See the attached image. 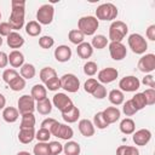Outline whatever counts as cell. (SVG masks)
<instances>
[{"mask_svg": "<svg viewBox=\"0 0 155 155\" xmlns=\"http://www.w3.org/2000/svg\"><path fill=\"white\" fill-rule=\"evenodd\" d=\"M11 15L8 18L10 27L16 31L23 28L24 25V7L25 1L24 0H12L11 1Z\"/></svg>", "mask_w": 155, "mask_h": 155, "instance_id": "cell-1", "label": "cell"}, {"mask_svg": "<svg viewBox=\"0 0 155 155\" xmlns=\"http://www.w3.org/2000/svg\"><path fill=\"white\" fill-rule=\"evenodd\" d=\"M99 27V21L94 16H84L78 21V29L84 35H93Z\"/></svg>", "mask_w": 155, "mask_h": 155, "instance_id": "cell-2", "label": "cell"}, {"mask_svg": "<svg viewBox=\"0 0 155 155\" xmlns=\"http://www.w3.org/2000/svg\"><path fill=\"white\" fill-rule=\"evenodd\" d=\"M128 27L122 21H114L109 27V40L111 42H121V40L127 35Z\"/></svg>", "mask_w": 155, "mask_h": 155, "instance_id": "cell-3", "label": "cell"}, {"mask_svg": "<svg viewBox=\"0 0 155 155\" xmlns=\"http://www.w3.org/2000/svg\"><path fill=\"white\" fill-rule=\"evenodd\" d=\"M117 7L111 2H104L96 10V18L98 21H113L117 17Z\"/></svg>", "mask_w": 155, "mask_h": 155, "instance_id": "cell-4", "label": "cell"}, {"mask_svg": "<svg viewBox=\"0 0 155 155\" xmlns=\"http://www.w3.org/2000/svg\"><path fill=\"white\" fill-rule=\"evenodd\" d=\"M127 42H128V46L132 50V52L136 53V54H143L148 50V42L138 33L131 34L127 39Z\"/></svg>", "mask_w": 155, "mask_h": 155, "instance_id": "cell-5", "label": "cell"}, {"mask_svg": "<svg viewBox=\"0 0 155 155\" xmlns=\"http://www.w3.org/2000/svg\"><path fill=\"white\" fill-rule=\"evenodd\" d=\"M59 82H61V88L70 93H75L80 88V80L78 79L76 75L70 74V73L62 75L59 78Z\"/></svg>", "mask_w": 155, "mask_h": 155, "instance_id": "cell-6", "label": "cell"}, {"mask_svg": "<svg viewBox=\"0 0 155 155\" xmlns=\"http://www.w3.org/2000/svg\"><path fill=\"white\" fill-rule=\"evenodd\" d=\"M53 16H54V8H53V6L51 4H44L36 11L38 23L44 24V25L51 24L52 21H53Z\"/></svg>", "mask_w": 155, "mask_h": 155, "instance_id": "cell-7", "label": "cell"}, {"mask_svg": "<svg viewBox=\"0 0 155 155\" xmlns=\"http://www.w3.org/2000/svg\"><path fill=\"white\" fill-rule=\"evenodd\" d=\"M50 133H51V136H54V137L64 139V140H69L74 136V131L70 126H68L65 124H61L58 121H56L54 125L50 128Z\"/></svg>", "mask_w": 155, "mask_h": 155, "instance_id": "cell-8", "label": "cell"}, {"mask_svg": "<svg viewBox=\"0 0 155 155\" xmlns=\"http://www.w3.org/2000/svg\"><path fill=\"white\" fill-rule=\"evenodd\" d=\"M52 103L53 105L61 111V113H65L68 110H70L74 104H73V101L65 94V93H62V92H58L53 96L52 98Z\"/></svg>", "mask_w": 155, "mask_h": 155, "instance_id": "cell-9", "label": "cell"}, {"mask_svg": "<svg viewBox=\"0 0 155 155\" xmlns=\"http://www.w3.org/2000/svg\"><path fill=\"white\" fill-rule=\"evenodd\" d=\"M119 87L122 92H136L140 87V81L133 75H128L119 81Z\"/></svg>", "mask_w": 155, "mask_h": 155, "instance_id": "cell-10", "label": "cell"}, {"mask_svg": "<svg viewBox=\"0 0 155 155\" xmlns=\"http://www.w3.org/2000/svg\"><path fill=\"white\" fill-rule=\"evenodd\" d=\"M18 105V111L21 115L23 114H28V113H33L35 110V101L30 94H23L18 98L17 102Z\"/></svg>", "mask_w": 155, "mask_h": 155, "instance_id": "cell-11", "label": "cell"}, {"mask_svg": "<svg viewBox=\"0 0 155 155\" xmlns=\"http://www.w3.org/2000/svg\"><path fill=\"white\" fill-rule=\"evenodd\" d=\"M139 71L142 73H151L155 69V54L154 53H147L142 56L137 64Z\"/></svg>", "mask_w": 155, "mask_h": 155, "instance_id": "cell-12", "label": "cell"}, {"mask_svg": "<svg viewBox=\"0 0 155 155\" xmlns=\"http://www.w3.org/2000/svg\"><path fill=\"white\" fill-rule=\"evenodd\" d=\"M109 53L114 61H122L127 54V48L122 42H110Z\"/></svg>", "mask_w": 155, "mask_h": 155, "instance_id": "cell-13", "label": "cell"}, {"mask_svg": "<svg viewBox=\"0 0 155 155\" xmlns=\"http://www.w3.org/2000/svg\"><path fill=\"white\" fill-rule=\"evenodd\" d=\"M117 76H119V71H117V69H115L113 67H108V68L99 70L98 75H97L98 81H101L102 84H110L114 80H116Z\"/></svg>", "mask_w": 155, "mask_h": 155, "instance_id": "cell-14", "label": "cell"}, {"mask_svg": "<svg viewBox=\"0 0 155 155\" xmlns=\"http://www.w3.org/2000/svg\"><path fill=\"white\" fill-rule=\"evenodd\" d=\"M132 139H133V143L136 145H139V147H144L147 145L150 139H151V132L148 130V128H140L136 132L132 133Z\"/></svg>", "mask_w": 155, "mask_h": 155, "instance_id": "cell-15", "label": "cell"}, {"mask_svg": "<svg viewBox=\"0 0 155 155\" xmlns=\"http://www.w3.org/2000/svg\"><path fill=\"white\" fill-rule=\"evenodd\" d=\"M54 58L56 61L64 63L68 62L71 58V48L67 45H59L57 48H54Z\"/></svg>", "mask_w": 155, "mask_h": 155, "instance_id": "cell-16", "label": "cell"}, {"mask_svg": "<svg viewBox=\"0 0 155 155\" xmlns=\"http://www.w3.org/2000/svg\"><path fill=\"white\" fill-rule=\"evenodd\" d=\"M102 114H103V117L105 119V121L109 125L116 122L121 116V111L117 109V107H108L107 109H104L102 111Z\"/></svg>", "mask_w": 155, "mask_h": 155, "instance_id": "cell-17", "label": "cell"}, {"mask_svg": "<svg viewBox=\"0 0 155 155\" xmlns=\"http://www.w3.org/2000/svg\"><path fill=\"white\" fill-rule=\"evenodd\" d=\"M79 131H80V133L84 136V137H92L93 134H94V131H96V128H94V126H93V124H92V121L91 120H88V119H82V120H80L79 121Z\"/></svg>", "mask_w": 155, "mask_h": 155, "instance_id": "cell-18", "label": "cell"}, {"mask_svg": "<svg viewBox=\"0 0 155 155\" xmlns=\"http://www.w3.org/2000/svg\"><path fill=\"white\" fill-rule=\"evenodd\" d=\"M6 42H7L8 47L17 50V48H19L24 45V39L18 31H11L10 35L6 39Z\"/></svg>", "mask_w": 155, "mask_h": 155, "instance_id": "cell-19", "label": "cell"}, {"mask_svg": "<svg viewBox=\"0 0 155 155\" xmlns=\"http://www.w3.org/2000/svg\"><path fill=\"white\" fill-rule=\"evenodd\" d=\"M8 63L12 68H21L24 64V54L18 50L11 51L8 54Z\"/></svg>", "mask_w": 155, "mask_h": 155, "instance_id": "cell-20", "label": "cell"}, {"mask_svg": "<svg viewBox=\"0 0 155 155\" xmlns=\"http://www.w3.org/2000/svg\"><path fill=\"white\" fill-rule=\"evenodd\" d=\"M19 117V111L17 108L15 107H5L2 110V119L8 122V124H13L18 120Z\"/></svg>", "mask_w": 155, "mask_h": 155, "instance_id": "cell-21", "label": "cell"}, {"mask_svg": "<svg viewBox=\"0 0 155 155\" xmlns=\"http://www.w3.org/2000/svg\"><path fill=\"white\" fill-rule=\"evenodd\" d=\"M30 96L34 98V101L39 102V101H42L45 98H47V90L44 85L41 84H36L31 87L30 90Z\"/></svg>", "mask_w": 155, "mask_h": 155, "instance_id": "cell-22", "label": "cell"}, {"mask_svg": "<svg viewBox=\"0 0 155 155\" xmlns=\"http://www.w3.org/2000/svg\"><path fill=\"white\" fill-rule=\"evenodd\" d=\"M35 138V130L34 127L30 128H19L18 132V139L23 144H29Z\"/></svg>", "mask_w": 155, "mask_h": 155, "instance_id": "cell-23", "label": "cell"}, {"mask_svg": "<svg viewBox=\"0 0 155 155\" xmlns=\"http://www.w3.org/2000/svg\"><path fill=\"white\" fill-rule=\"evenodd\" d=\"M76 53L78 56L81 58V59H87L92 56L93 53V47L91 46L90 42H81L80 45H78V48H76Z\"/></svg>", "mask_w": 155, "mask_h": 155, "instance_id": "cell-24", "label": "cell"}, {"mask_svg": "<svg viewBox=\"0 0 155 155\" xmlns=\"http://www.w3.org/2000/svg\"><path fill=\"white\" fill-rule=\"evenodd\" d=\"M62 117H63V120H64L65 122H68V124H74V122H76L78 119L80 117V110H79L78 107L74 105L70 110H68V111H65V113H62Z\"/></svg>", "mask_w": 155, "mask_h": 155, "instance_id": "cell-25", "label": "cell"}, {"mask_svg": "<svg viewBox=\"0 0 155 155\" xmlns=\"http://www.w3.org/2000/svg\"><path fill=\"white\" fill-rule=\"evenodd\" d=\"M35 109L38 110L39 114L41 115H48L52 110V103L48 98H45L42 101H39L36 102V105H35Z\"/></svg>", "mask_w": 155, "mask_h": 155, "instance_id": "cell-26", "label": "cell"}, {"mask_svg": "<svg viewBox=\"0 0 155 155\" xmlns=\"http://www.w3.org/2000/svg\"><path fill=\"white\" fill-rule=\"evenodd\" d=\"M108 99H109V102H110L111 104H114V105H120V104L124 103L125 96H124V92H122V91L115 88V90H111V91L109 92Z\"/></svg>", "mask_w": 155, "mask_h": 155, "instance_id": "cell-27", "label": "cell"}, {"mask_svg": "<svg viewBox=\"0 0 155 155\" xmlns=\"http://www.w3.org/2000/svg\"><path fill=\"white\" fill-rule=\"evenodd\" d=\"M119 127H120V131L124 134H132L134 132V130H136V124H134V121L132 119L126 117V119L121 120Z\"/></svg>", "mask_w": 155, "mask_h": 155, "instance_id": "cell-28", "label": "cell"}, {"mask_svg": "<svg viewBox=\"0 0 155 155\" xmlns=\"http://www.w3.org/2000/svg\"><path fill=\"white\" fill-rule=\"evenodd\" d=\"M80 144L74 140H68L63 145V151L64 155H79L80 154Z\"/></svg>", "mask_w": 155, "mask_h": 155, "instance_id": "cell-29", "label": "cell"}, {"mask_svg": "<svg viewBox=\"0 0 155 155\" xmlns=\"http://www.w3.org/2000/svg\"><path fill=\"white\" fill-rule=\"evenodd\" d=\"M41 24L38 23V21H30L25 24V33L29 36H38L41 33Z\"/></svg>", "mask_w": 155, "mask_h": 155, "instance_id": "cell-30", "label": "cell"}, {"mask_svg": "<svg viewBox=\"0 0 155 155\" xmlns=\"http://www.w3.org/2000/svg\"><path fill=\"white\" fill-rule=\"evenodd\" d=\"M21 76L25 80H29V79H33L34 76H35V74H36V69H35V67L33 65V64H30V63H24L22 67H21Z\"/></svg>", "mask_w": 155, "mask_h": 155, "instance_id": "cell-31", "label": "cell"}, {"mask_svg": "<svg viewBox=\"0 0 155 155\" xmlns=\"http://www.w3.org/2000/svg\"><path fill=\"white\" fill-rule=\"evenodd\" d=\"M39 76H40V80L44 84H46L47 81H50L51 79H53V78L57 76V71L53 68H51V67H45V68H42L40 70Z\"/></svg>", "mask_w": 155, "mask_h": 155, "instance_id": "cell-32", "label": "cell"}, {"mask_svg": "<svg viewBox=\"0 0 155 155\" xmlns=\"http://www.w3.org/2000/svg\"><path fill=\"white\" fill-rule=\"evenodd\" d=\"M35 116L33 113H28V114H23L22 115V120H21V126L19 128H30L35 126Z\"/></svg>", "mask_w": 155, "mask_h": 155, "instance_id": "cell-33", "label": "cell"}, {"mask_svg": "<svg viewBox=\"0 0 155 155\" xmlns=\"http://www.w3.org/2000/svg\"><path fill=\"white\" fill-rule=\"evenodd\" d=\"M107 45H108V39H107V36H104L102 34L94 35L93 39H92V41H91V46L93 48H97V50H102Z\"/></svg>", "mask_w": 155, "mask_h": 155, "instance_id": "cell-34", "label": "cell"}, {"mask_svg": "<svg viewBox=\"0 0 155 155\" xmlns=\"http://www.w3.org/2000/svg\"><path fill=\"white\" fill-rule=\"evenodd\" d=\"M131 102H132V104H133V107L137 109V111L138 110H142L143 108H145L147 107V101H145V97H144V94L143 93H136L132 98H131Z\"/></svg>", "mask_w": 155, "mask_h": 155, "instance_id": "cell-35", "label": "cell"}, {"mask_svg": "<svg viewBox=\"0 0 155 155\" xmlns=\"http://www.w3.org/2000/svg\"><path fill=\"white\" fill-rule=\"evenodd\" d=\"M68 39L71 44L74 45H80L81 42H84V39H85V35L79 30V29H73L69 31L68 34Z\"/></svg>", "mask_w": 155, "mask_h": 155, "instance_id": "cell-36", "label": "cell"}, {"mask_svg": "<svg viewBox=\"0 0 155 155\" xmlns=\"http://www.w3.org/2000/svg\"><path fill=\"white\" fill-rule=\"evenodd\" d=\"M116 155H139V150L132 145H120L116 149Z\"/></svg>", "mask_w": 155, "mask_h": 155, "instance_id": "cell-37", "label": "cell"}, {"mask_svg": "<svg viewBox=\"0 0 155 155\" xmlns=\"http://www.w3.org/2000/svg\"><path fill=\"white\" fill-rule=\"evenodd\" d=\"M93 126L94 127H97V128H99V130H104V128H107L108 126H109V124L105 121V119L103 117V114H102V111H98V113H96L94 114V116H93Z\"/></svg>", "mask_w": 155, "mask_h": 155, "instance_id": "cell-38", "label": "cell"}, {"mask_svg": "<svg viewBox=\"0 0 155 155\" xmlns=\"http://www.w3.org/2000/svg\"><path fill=\"white\" fill-rule=\"evenodd\" d=\"M33 153H34V155H50L48 143L38 142V144H35L33 148Z\"/></svg>", "mask_w": 155, "mask_h": 155, "instance_id": "cell-39", "label": "cell"}, {"mask_svg": "<svg viewBox=\"0 0 155 155\" xmlns=\"http://www.w3.org/2000/svg\"><path fill=\"white\" fill-rule=\"evenodd\" d=\"M8 86H10V88H11L12 91H16V92L22 91V90L25 87V80L19 75V76H17L16 79H13V80L8 84Z\"/></svg>", "mask_w": 155, "mask_h": 155, "instance_id": "cell-40", "label": "cell"}, {"mask_svg": "<svg viewBox=\"0 0 155 155\" xmlns=\"http://www.w3.org/2000/svg\"><path fill=\"white\" fill-rule=\"evenodd\" d=\"M98 70V65L96 62L93 61H87L85 64H84V73L87 75V76H93Z\"/></svg>", "mask_w": 155, "mask_h": 155, "instance_id": "cell-41", "label": "cell"}, {"mask_svg": "<svg viewBox=\"0 0 155 155\" xmlns=\"http://www.w3.org/2000/svg\"><path fill=\"white\" fill-rule=\"evenodd\" d=\"M17 76H19L18 71L13 68H8V69H5L4 73H2V80L8 85L13 79H16Z\"/></svg>", "mask_w": 155, "mask_h": 155, "instance_id": "cell-42", "label": "cell"}, {"mask_svg": "<svg viewBox=\"0 0 155 155\" xmlns=\"http://www.w3.org/2000/svg\"><path fill=\"white\" fill-rule=\"evenodd\" d=\"M53 45H54V39H53L52 36L44 35V36H41V38L39 39V46H40L41 48L47 50V48H51Z\"/></svg>", "mask_w": 155, "mask_h": 155, "instance_id": "cell-43", "label": "cell"}, {"mask_svg": "<svg viewBox=\"0 0 155 155\" xmlns=\"http://www.w3.org/2000/svg\"><path fill=\"white\" fill-rule=\"evenodd\" d=\"M99 85V82L96 80V79H93V78H90V79H87L86 81H85V84H84V90H85V92H87V93H93V91L96 90V87Z\"/></svg>", "mask_w": 155, "mask_h": 155, "instance_id": "cell-44", "label": "cell"}, {"mask_svg": "<svg viewBox=\"0 0 155 155\" xmlns=\"http://www.w3.org/2000/svg\"><path fill=\"white\" fill-rule=\"evenodd\" d=\"M50 137H51V133H50V131L46 130V128L40 127L39 131L35 132V138H36L39 142H48Z\"/></svg>", "mask_w": 155, "mask_h": 155, "instance_id": "cell-45", "label": "cell"}, {"mask_svg": "<svg viewBox=\"0 0 155 155\" xmlns=\"http://www.w3.org/2000/svg\"><path fill=\"white\" fill-rule=\"evenodd\" d=\"M48 149H50V155H59L63 151V145L59 142L52 140L48 143Z\"/></svg>", "mask_w": 155, "mask_h": 155, "instance_id": "cell-46", "label": "cell"}, {"mask_svg": "<svg viewBox=\"0 0 155 155\" xmlns=\"http://www.w3.org/2000/svg\"><path fill=\"white\" fill-rule=\"evenodd\" d=\"M122 111H124V114H125L126 116H132V115H134V114L137 113V109L133 107L131 99H128V101H126V102L124 103Z\"/></svg>", "mask_w": 155, "mask_h": 155, "instance_id": "cell-47", "label": "cell"}, {"mask_svg": "<svg viewBox=\"0 0 155 155\" xmlns=\"http://www.w3.org/2000/svg\"><path fill=\"white\" fill-rule=\"evenodd\" d=\"M45 87H46V90L48 88L50 91H57L58 88H61V82H59V78H58V76H56V78L51 79L50 81H47V82L45 84Z\"/></svg>", "mask_w": 155, "mask_h": 155, "instance_id": "cell-48", "label": "cell"}, {"mask_svg": "<svg viewBox=\"0 0 155 155\" xmlns=\"http://www.w3.org/2000/svg\"><path fill=\"white\" fill-rule=\"evenodd\" d=\"M92 96H93L94 98H97V99H103V98L107 97V88H105L102 84H99V85L96 87V90L93 91Z\"/></svg>", "mask_w": 155, "mask_h": 155, "instance_id": "cell-49", "label": "cell"}, {"mask_svg": "<svg viewBox=\"0 0 155 155\" xmlns=\"http://www.w3.org/2000/svg\"><path fill=\"white\" fill-rule=\"evenodd\" d=\"M145 97L147 101V105H153L155 103V90L154 88H148L144 92H142Z\"/></svg>", "mask_w": 155, "mask_h": 155, "instance_id": "cell-50", "label": "cell"}, {"mask_svg": "<svg viewBox=\"0 0 155 155\" xmlns=\"http://www.w3.org/2000/svg\"><path fill=\"white\" fill-rule=\"evenodd\" d=\"M11 31H12V28L10 27L8 22H1L0 23V36L1 38L2 36H6L7 38Z\"/></svg>", "mask_w": 155, "mask_h": 155, "instance_id": "cell-51", "label": "cell"}, {"mask_svg": "<svg viewBox=\"0 0 155 155\" xmlns=\"http://www.w3.org/2000/svg\"><path fill=\"white\" fill-rule=\"evenodd\" d=\"M142 82H143L145 86H149L150 88H154V87H155V80H154V76H153L151 74L145 75V76L143 78Z\"/></svg>", "mask_w": 155, "mask_h": 155, "instance_id": "cell-52", "label": "cell"}, {"mask_svg": "<svg viewBox=\"0 0 155 155\" xmlns=\"http://www.w3.org/2000/svg\"><path fill=\"white\" fill-rule=\"evenodd\" d=\"M56 121H57L56 119L47 117V119H45V120L41 122V127H42V128H46V130H48V131H50V128L54 125V122H56Z\"/></svg>", "mask_w": 155, "mask_h": 155, "instance_id": "cell-53", "label": "cell"}, {"mask_svg": "<svg viewBox=\"0 0 155 155\" xmlns=\"http://www.w3.org/2000/svg\"><path fill=\"white\" fill-rule=\"evenodd\" d=\"M8 64V54L4 51H0V68H5Z\"/></svg>", "mask_w": 155, "mask_h": 155, "instance_id": "cell-54", "label": "cell"}, {"mask_svg": "<svg viewBox=\"0 0 155 155\" xmlns=\"http://www.w3.org/2000/svg\"><path fill=\"white\" fill-rule=\"evenodd\" d=\"M147 38L150 41L155 40V24H151V25L148 27V29H147Z\"/></svg>", "mask_w": 155, "mask_h": 155, "instance_id": "cell-55", "label": "cell"}, {"mask_svg": "<svg viewBox=\"0 0 155 155\" xmlns=\"http://www.w3.org/2000/svg\"><path fill=\"white\" fill-rule=\"evenodd\" d=\"M5 105H6V98H5V96H4V94H1V93H0V110H1V109H4V108H5Z\"/></svg>", "mask_w": 155, "mask_h": 155, "instance_id": "cell-56", "label": "cell"}, {"mask_svg": "<svg viewBox=\"0 0 155 155\" xmlns=\"http://www.w3.org/2000/svg\"><path fill=\"white\" fill-rule=\"evenodd\" d=\"M17 155H30V153L29 151H19V153H17Z\"/></svg>", "mask_w": 155, "mask_h": 155, "instance_id": "cell-57", "label": "cell"}, {"mask_svg": "<svg viewBox=\"0 0 155 155\" xmlns=\"http://www.w3.org/2000/svg\"><path fill=\"white\" fill-rule=\"evenodd\" d=\"M1 45H2V38L0 36V47H1Z\"/></svg>", "mask_w": 155, "mask_h": 155, "instance_id": "cell-58", "label": "cell"}, {"mask_svg": "<svg viewBox=\"0 0 155 155\" xmlns=\"http://www.w3.org/2000/svg\"><path fill=\"white\" fill-rule=\"evenodd\" d=\"M0 19H1V12H0Z\"/></svg>", "mask_w": 155, "mask_h": 155, "instance_id": "cell-59", "label": "cell"}]
</instances>
